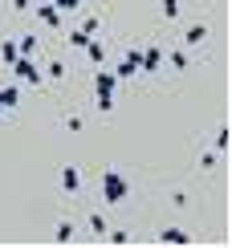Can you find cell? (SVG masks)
Listing matches in <instances>:
<instances>
[{
  "label": "cell",
  "instance_id": "obj_19",
  "mask_svg": "<svg viewBox=\"0 0 232 248\" xmlns=\"http://www.w3.org/2000/svg\"><path fill=\"white\" fill-rule=\"evenodd\" d=\"M53 4L61 8V13H73V8H78V4H82V0H53Z\"/></svg>",
  "mask_w": 232,
  "mask_h": 248
},
{
  "label": "cell",
  "instance_id": "obj_9",
  "mask_svg": "<svg viewBox=\"0 0 232 248\" xmlns=\"http://www.w3.org/2000/svg\"><path fill=\"white\" fill-rule=\"evenodd\" d=\"M90 41H94V37L86 33V29H73V33H69V45H73V49H86Z\"/></svg>",
  "mask_w": 232,
  "mask_h": 248
},
{
  "label": "cell",
  "instance_id": "obj_6",
  "mask_svg": "<svg viewBox=\"0 0 232 248\" xmlns=\"http://www.w3.org/2000/svg\"><path fill=\"white\" fill-rule=\"evenodd\" d=\"M131 74H139V49H131V53L122 57V65L114 69V78H131Z\"/></svg>",
  "mask_w": 232,
  "mask_h": 248
},
{
  "label": "cell",
  "instance_id": "obj_5",
  "mask_svg": "<svg viewBox=\"0 0 232 248\" xmlns=\"http://www.w3.org/2000/svg\"><path fill=\"white\" fill-rule=\"evenodd\" d=\"M61 191H82V171L78 167H73V163H69V167H61Z\"/></svg>",
  "mask_w": 232,
  "mask_h": 248
},
{
  "label": "cell",
  "instance_id": "obj_22",
  "mask_svg": "<svg viewBox=\"0 0 232 248\" xmlns=\"http://www.w3.org/2000/svg\"><path fill=\"white\" fill-rule=\"evenodd\" d=\"M0 110H4V106H0Z\"/></svg>",
  "mask_w": 232,
  "mask_h": 248
},
{
  "label": "cell",
  "instance_id": "obj_8",
  "mask_svg": "<svg viewBox=\"0 0 232 248\" xmlns=\"http://www.w3.org/2000/svg\"><path fill=\"white\" fill-rule=\"evenodd\" d=\"M17 57H20V49H17V41H4V45H0V61H4V65H13Z\"/></svg>",
  "mask_w": 232,
  "mask_h": 248
},
{
  "label": "cell",
  "instance_id": "obj_18",
  "mask_svg": "<svg viewBox=\"0 0 232 248\" xmlns=\"http://www.w3.org/2000/svg\"><path fill=\"white\" fill-rule=\"evenodd\" d=\"M199 167H204V171H212V167H216V155H212V151H208V155H199Z\"/></svg>",
  "mask_w": 232,
  "mask_h": 248
},
{
  "label": "cell",
  "instance_id": "obj_21",
  "mask_svg": "<svg viewBox=\"0 0 232 248\" xmlns=\"http://www.w3.org/2000/svg\"><path fill=\"white\" fill-rule=\"evenodd\" d=\"M13 8H29V0H13Z\"/></svg>",
  "mask_w": 232,
  "mask_h": 248
},
{
  "label": "cell",
  "instance_id": "obj_16",
  "mask_svg": "<svg viewBox=\"0 0 232 248\" xmlns=\"http://www.w3.org/2000/svg\"><path fill=\"white\" fill-rule=\"evenodd\" d=\"M17 49H20V57H33V49H37V37H25Z\"/></svg>",
  "mask_w": 232,
  "mask_h": 248
},
{
  "label": "cell",
  "instance_id": "obj_1",
  "mask_svg": "<svg viewBox=\"0 0 232 248\" xmlns=\"http://www.w3.org/2000/svg\"><path fill=\"white\" fill-rule=\"evenodd\" d=\"M114 86H118L114 69H98V78H94V94H98V110H102V114L114 110Z\"/></svg>",
  "mask_w": 232,
  "mask_h": 248
},
{
  "label": "cell",
  "instance_id": "obj_12",
  "mask_svg": "<svg viewBox=\"0 0 232 248\" xmlns=\"http://www.w3.org/2000/svg\"><path fill=\"white\" fill-rule=\"evenodd\" d=\"M163 244H187V232H179V228H167L163 236H159Z\"/></svg>",
  "mask_w": 232,
  "mask_h": 248
},
{
  "label": "cell",
  "instance_id": "obj_20",
  "mask_svg": "<svg viewBox=\"0 0 232 248\" xmlns=\"http://www.w3.org/2000/svg\"><path fill=\"white\" fill-rule=\"evenodd\" d=\"M90 228H94V232L102 236V232H106V220H102V216H90Z\"/></svg>",
  "mask_w": 232,
  "mask_h": 248
},
{
  "label": "cell",
  "instance_id": "obj_14",
  "mask_svg": "<svg viewBox=\"0 0 232 248\" xmlns=\"http://www.w3.org/2000/svg\"><path fill=\"white\" fill-rule=\"evenodd\" d=\"M17 98H20L17 86H4V90H0V106H17Z\"/></svg>",
  "mask_w": 232,
  "mask_h": 248
},
{
  "label": "cell",
  "instance_id": "obj_4",
  "mask_svg": "<svg viewBox=\"0 0 232 248\" xmlns=\"http://www.w3.org/2000/svg\"><path fill=\"white\" fill-rule=\"evenodd\" d=\"M163 65V49H139V69H147V74H155V69Z\"/></svg>",
  "mask_w": 232,
  "mask_h": 248
},
{
  "label": "cell",
  "instance_id": "obj_10",
  "mask_svg": "<svg viewBox=\"0 0 232 248\" xmlns=\"http://www.w3.org/2000/svg\"><path fill=\"white\" fill-rule=\"evenodd\" d=\"M45 78H49V81H61V78H66V61H49V65H45Z\"/></svg>",
  "mask_w": 232,
  "mask_h": 248
},
{
  "label": "cell",
  "instance_id": "obj_7",
  "mask_svg": "<svg viewBox=\"0 0 232 248\" xmlns=\"http://www.w3.org/2000/svg\"><path fill=\"white\" fill-rule=\"evenodd\" d=\"M37 16H41V20H45V25H49V29H57V25H61V8L53 4V0H49V4H41V8H37Z\"/></svg>",
  "mask_w": 232,
  "mask_h": 248
},
{
  "label": "cell",
  "instance_id": "obj_3",
  "mask_svg": "<svg viewBox=\"0 0 232 248\" xmlns=\"http://www.w3.org/2000/svg\"><path fill=\"white\" fill-rule=\"evenodd\" d=\"M13 74H17L20 81H29V86H45V74L33 65V57H17V61H13Z\"/></svg>",
  "mask_w": 232,
  "mask_h": 248
},
{
  "label": "cell",
  "instance_id": "obj_17",
  "mask_svg": "<svg viewBox=\"0 0 232 248\" xmlns=\"http://www.w3.org/2000/svg\"><path fill=\"white\" fill-rule=\"evenodd\" d=\"M163 16H167V20L179 16V0H163Z\"/></svg>",
  "mask_w": 232,
  "mask_h": 248
},
{
  "label": "cell",
  "instance_id": "obj_13",
  "mask_svg": "<svg viewBox=\"0 0 232 248\" xmlns=\"http://www.w3.org/2000/svg\"><path fill=\"white\" fill-rule=\"evenodd\" d=\"M86 53H90V61H94V65H102V61H106V49H102L98 41H90V45H86Z\"/></svg>",
  "mask_w": 232,
  "mask_h": 248
},
{
  "label": "cell",
  "instance_id": "obj_15",
  "mask_svg": "<svg viewBox=\"0 0 232 248\" xmlns=\"http://www.w3.org/2000/svg\"><path fill=\"white\" fill-rule=\"evenodd\" d=\"M167 61H171V65L175 69H187V53H183V49H175V53H163Z\"/></svg>",
  "mask_w": 232,
  "mask_h": 248
},
{
  "label": "cell",
  "instance_id": "obj_11",
  "mask_svg": "<svg viewBox=\"0 0 232 248\" xmlns=\"http://www.w3.org/2000/svg\"><path fill=\"white\" fill-rule=\"evenodd\" d=\"M199 41H208V25H192L187 29V45H199Z\"/></svg>",
  "mask_w": 232,
  "mask_h": 248
},
{
  "label": "cell",
  "instance_id": "obj_2",
  "mask_svg": "<svg viewBox=\"0 0 232 248\" xmlns=\"http://www.w3.org/2000/svg\"><path fill=\"white\" fill-rule=\"evenodd\" d=\"M102 195H106V203H122L126 195H131V183H126V175L106 171V175H102Z\"/></svg>",
  "mask_w": 232,
  "mask_h": 248
}]
</instances>
